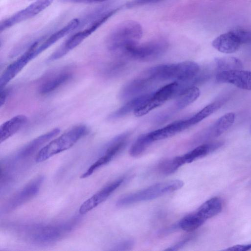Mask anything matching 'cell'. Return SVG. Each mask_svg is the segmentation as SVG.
<instances>
[{
	"label": "cell",
	"instance_id": "6da1fadb",
	"mask_svg": "<svg viewBox=\"0 0 251 251\" xmlns=\"http://www.w3.org/2000/svg\"><path fill=\"white\" fill-rule=\"evenodd\" d=\"M75 220L58 224L35 225L22 229L24 238L30 243L38 246H48L55 243L72 231Z\"/></svg>",
	"mask_w": 251,
	"mask_h": 251
},
{
	"label": "cell",
	"instance_id": "7a4b0ae2",
	"mask_svg": "<svg viewBox=\"0 0 251 251\" xmlns=\"http://www.w3.org/2000/svg\"><path fill=\"white\" fill-rule=\"evenodd\" d=\"M200 66L193 61H184L176 64H163L147 70L142 74L153 83L169 80H184L197 75Z\"/></svg>",
	"mask_w": 251,
	"mask_h": 251
},
{
	"label": "cell",
	"instance_id": "3957f363",
	"mask_svg": "<svg viewBox=\"0 0 251 251\" xmlns=\"http://www.w3.org/2000/svg\"><path fill=\"white\" fill-rule=\"evenodd\" d=\"M143 34L141 25L128 20L118 25L111 32L107 40L109 50L119 57L127 47L138 43Z\"/></svg>",
	"mask_w": 251,
	"mask_h": 251
},
{
	"label": "cell",
	"instance_id": "277c9868",
	"mask_svg": "<svg viewBox=\"0 0 251 251\" xmlns=\"http://www.w3.org/2000/svg\"><path fill=\"white\" fill-rule=\"evenodd\" d=\"M87 131L86 126L83 125L73 127L43 147L37 154L35 161L38 163L44 161L70 149L83 137Z\"/></svg>",
	"mask_w": 251,
	"mask_h": 251
},
{
	"label": "cell",
	"instance_id": "5b68a950",
	"mask_svg": "<svg viewBox=\"0 0 251 251\" xmlns=\"http://www.w3.org/2000/svg\"><path fill=\"white\" fill-rule=\"evenodd\" d=\"M184 183L176 179L159 182L119 199L116 205L125 206L138 202L152 200L180 189Z\"/></svg>",
	"mask_w": 251,
	"mask_h": 251
},
{
	"label": "cell",
	"instance_id": "8992f818",
	"mask_svg": "<svg viewBox=\"0 0 251 251\" xmlns=\"http://www.w3.org/2000/svg\"><path fill=\"white\" fill-rule=\"evenodd\" d=\"M168 47L169 43L166 39L157 38L142 44L137 43L129 46L122 52L119 58L139 61H151L161 56Z\"/></svg>",
	"mask_w": 251,
	"mask_h": 251
},
{
	"label": "cell",
	"instance_id": "52a82bcc",
	"mask_svg": "<svg viewBox=\"0 0 251 251\" xmlns=\"http://www.w3.org/2000/svg\"><path fill=\"white\" fill-rule=\"evenodd\" d=\"M117 12V10L116 9L106 11L93 22L88 27L71 36L58 50L51 54L49 57V60H55L65 55L69 51L78 46Z\"/></svg>",
	"mask_w": 251,
	"mask_h": 251
},
{
	"label": "cell",
	"instance_id": "ba28073f",
	"mask_svg": "<svg viewBox=\"0 0 251 251\" xmlns=\"http://www.w3.org/2000/svg\"><path fill=\"white\" fill-rule=\"evenodd\" d=\"M44 179L43 176H40L16 192L6 201L1 208V212H11L34 198L38 193Z\"/></svg>",
	"mask_w": 251,
	"mask_h": 251
},
{
	"label": "cell",
	"instance_id": "9c48e42d",
	"mask_svg": "<svg viewBox=\"0 0 251 251\" xmlns=\"http://www.w3.org/2000/svg\"><path fill=\"white\" fill-rule=\"evenodd\" d=\"M53 1V0H36L25 8L1 21L0 23V31L2 32L18 23L34 17L50 6Z\"/></svg>",
	"mask_w": 251,
	"mask_h": 251
},
{
	"label": "cell",
	"instance_id": "30bf717a",
	"mask_svg": "<svg viewBox=\"0 0 251 251\" xmlns=\"http://www.w3.org/2000/svg\"><path fill=\"white\" fill-rule=\"evenodd\" d=\"M176 85L175 81L164 86L154 93L134 111L137 117L144 116L151 110L162 105L168 100L175 98Z\"/></svg>",
	"mask_w": 251,
	"mask_h": 251
},
{
	"label": "cell",
	"instance_id": "8fae6325",
	"mask_svg": "<svg viewBox=\"0 0 251 251\" xmlns=\"http://www.w3.org/2000/svg\"><path fill=\"white\" fill-rule=\"evenodd\" d=\"M35 42L18 58L11 63L4 70L0 78V89L5 86L33 58L37 56L36 50L39 45Z\"/></svg>",
	"mask_w": 251,
	"mask_h": 251
},
{
	"label": "cell",
	"instance_id": "7c38bea8",
	"mask_svg": "<svg viewBox=\"0 0 251 251\" xmlns=\"http://www.w3.org/2000/svg\"><path fill=\"white\" fill-rule=\"evenodd\" d=\"M235 117L234 113L232 112L225 114L197 135L195 141L203 142L220 136L233 125Z\"/></svg>",
	"mask_w": 251,
	"mask_h": 251
},
{
	"label": "cell",
	"instance_id": "4fadbf2b",
	"mask_svg": "<svg viewBox=\"0 0 251 251\" xmlns=\"http://www.w3.org/2000/svg\"><path fill=\"white\" fill-rule=\"evenodd\" d=\"M216 80L219 83H229L236 87L251 91V72L242 69L219 72Z\"/></svg>",
	"mask_w": 251,
	"mask_h": 251
},
{
	"label": "cell",
	"instance_id": "5bb4252c",
	"mask_svg": "<svg viewBox=\"0 0 251 251\" xmlns=\"http://www.w3.org/2000/svg\"><path fill=\"white\" fill-rule=\"evenodd\" d=\"M59 128L52 130L35 138L21 148L14 156L9 160L16 163L18 161L27 159L32 156L42 146L59 133Z\"/></svg>",
	"mask_w": 251,
	"mask_h": 251
},
{
	"label": "cell",
	"instance_id": "9a60e30c",
	"mask_svg": "<svg viewBox=\"0 0 251 251\" xmlns=\"http://www.w3.org/2000/svg\"><path fill=\"white\" fill-rule=\"evenodd\" d=\"M124 181V178H119L105 186L82 203L79 209V213L85 214L105 201Z\"/></svg>",
	"mask_w": 251,
	"mask_h": 251
},
{
	"label": "cell",
	"instance_id": "2e32d148",
	"mask_svg": "<svg viewBox=\"0 0 251 251\" xmlns=\"http://www.w3.org/2000/svg\"><path fill=\"white\" fill-rule=\"evenodd\" d=\"M200 90L196 86L190 87L176 97L173 105L161 112L163 118L167 121L176 112L179 111L195 101L200 96Z\"/></svg>",
	"mask_w": 251,
	"mask_h": 251
},
{
	"label": "cell",
	"instance_id": "e0dca14e",
	"mask_svg": "<svg viewBox=\"0 0 251 251\" xmlns=\"http://www.w3.org/2000/svg\"><path fill=\"white\" fill-rule=\"evenodd\" d=\"M212 45L220 52L231 53L238 50L242 43L238 36L231 30L216 37L213 41Z\"/></svg>",
	"mask_w": 251,
	"mask_h": 251
},
{
	"label": "cell",
	"instance_id": "ac0fdd59",
	"mask_svg": "<svg viewBox=\"0 0 251 251\" xmlns=\"http://www.w3.org/2000/svg\"><path fill=\"white\" fill-rule=\"evenodd\" d=\"M152 84L148 78L142 74L124 86L121 91L120 96L122 99L130 98L144 92Z\"/></svg>",
	"mask_w": 251,
	"mask_h": 251
},
{
	"label": "cell",
	"instance_id": "d6986e66",
	"mask_svg": "<svg viewBox=\"0 0 251 251\" xmlns=\"http://www.w3.org/2000/svg\"><path fill=\"white\" fill-rule=\"evenodd\" d=\"M187 119L175 121L166 126L149 132L153 142L171 137L189 128Z\"/></svg>",
	"mask_w": 251,
	"mask_h": 251
},
{
	"label": "cell",
	"instance_id": "ffe728a7",
	"mask_svg": "<svg viewBox=\"0 0 251 251\" xmlns=\"http://www.w3.org/2000/svg\"><path fill=\"white\" fill-rule=\"evenodd\" d=\"M79 24L80 20L78 19H73L64 26L52 34L42 44L40 45L39 44L36 50L37 56L41 52L48 49L60 39L76 28Z\"/></svg>",
	"mask_w": 251,
	"mask_h": 251
},
{
	"label": "cell",
	"instance_id": "44dd1931",
	"mask_svg": "<svg viewBox=\"0 0 251 251\" xmlns=\"http://www.w3.org/2000/svg\"><path fill=\"white\" fill-rule=\"evenodd\" d=\"M27 120L25 115H18L3 123L0 127V143L15 134L25 124Z\"/></svg>",
	"mask_w": 251,
	"mask_h": 251
},
{
	"label": "cell",
	"instance_id": "7402d4cb",
	"mask_svg": "<svg viewBox=\"0 0 251 251\" xmlns=\"http://www.w3.org/2000/svg\"><path fill=\"white\" fill-rule=\"evenodd\" d=\"M223 145V142L221 141L204 143L181 156L185 164L191 163L214 151Z\"/></svg>",
	"mask_w": 251,
	"mask_h": 251
},
{
	"label": "cell",
	"instance_id": "603a6c76",
	"mask_svg": "<svg viewBox=\"0 0 251 251\" xmlns=\"http://www.w3.org/2000/svg\"><path fill=\"white\" fill-rule=\"evenodd\" d=\"M71 77L72 74L70 72H60L50 76L42 83L39 87V91L42 95L50 94L64 84Z\"/></svg>",
	"mask_w": 251,
	"mask_h": 251
},
{
	"label": "cell",
	"instance_id": "cb8c5ba5",
	"mask_svg": "<svg viewBox=\"0 0 251 251\" xmlns=\"http://www.w3.org/2000/svg\"><path fill=\"white\" fill-rule=\"evenodd\" d=\"M223 208L222 200L217 197L212 198L202 203L196 212L205 221L218 215Z\"/></svg>",
	"mask_w": 251,
	"mask_h": 251
},
{
	"label": "cell",
	"instance_id": "d4e9b609",
	"mask_svg": "<svg viewBox=\"0 0 251 251\" xmlns=\"http://www.w3.org/2000/svg\"><path fill=\"white\" fill-rule=\"evenodd\" d=\"M151 95V94H143L134 98L109 115V119L113 120L120 118L131 111H134L141 105Z\"/></svg>",
	"mask_w": 251,
	"mask_h": 251
},
{
	"label": "cell",
	"instance_id": "484cf974",
	"mask_svg": "<svg viewBox=\"0 0 251 251\" xmlns=\"http://www.w3.org/2000/svg\"><path fill=\"white\" fill-rule=\"evenodd\" d=\"M225 99L219 100L209 104L193 116L188 118L190 127L199 123L220 108L225 103Z\"/></svg>",
	"mask_w": 251,
	"mask_h": 251
},
{
	"label": "cell",
	"instance_id": "4316f807",
	"mask_svg": "<svg viewBox=\"0 0 251 251\" xmlns=\"http://www.w3.org/2000/svg\"><path fill=\"white\" fill-rule=\"evenodd\" d=\"M205 221L196 211L182 218L177 226L182 230L190 232L200 227Z\"/></svg>",
	"mask_w": 251,
	"mask_h": 251
},
{
	"label": "cell",
	"instance_id": "83f0119b",
	"mask_svg": "<svg viewBox=\"0 0 251 251\" xmlns=\"http://www.w3.org/2000/svg\"><path fill=\"white\" fill-rule=\"evenodd\" d=\"M184 164L182 156H178L161 161L158 164L157 169L162 174L167 175L175 172Z\"/></svg>",
	"mask_w": 251,
	"mask_h": 251
},
{
	"label": "cell",
	"instance_id": "f1b7e54d",
	"mask_svg": "<svg viewBox=\"0 0 251 251\" xmlns=\"http://www.w3.org/2000/svg\"><path fill=\"white\" fill-rule=\"evenodd\" d=\"M152 142L149 132L140 135L131 147L130 155L132 157L140 155Z\"/></svg>",
	"mask_w": 251,
	"mask_h": 251
},
{
	"label": "cell",
	"instance_id": "f546056e",
	"mask_svg": "<svg viewBox=\"0 0 251 251\" xmlns=\"http://www.w3.org/2000/svg\"><path fill=\"white\" fill-rule=\"evenodd\" d=\"M215 63L219 72L242 69L241 61L234 57H224L216 58Z\"/></svg>",
	"mask_w": 251,
	"mask_h": 251
},
{
	"label": "cell",
	"instance_id": "4dcf8cb0",
	"mask_svg": "<svg viewBox=\"0 0 251 251\" xmlns=\"http://www.w3.org/2000/svg\"><path fill=\"white\" fill-rule=\"evenodd\" d=\"M127 66L126 59L121 58L109 63L104 70V74L108 76H115L123 73Z\"/></svg>",
	"mask_w": 251,
	"mask_h": 251
},
{
	"label": "cell",
	"instance_id": "1f68e13d",
	"mask_svg": "<svg viewBox=\"0 0 251 251\" xmlns=\"http://www.w3.org/2000/svg\"><path fill=\"white\" fill-rule=\"evenodd\" d=\"M232 30L239 38L242 44L251 43V29L235 28Z\"/></svg>",
	"mask_w": 251,
	"mask_h": 251
},
{
	"label": "cell",
	"instance_id": "d6a6232c",
	"mask_svg": "<svg viewBox=\"0 0 251 251\" xmlns=\"http://www.w3.org/2000/svg\"><path fill=\"white\" fill-rule=\"evenodd\" d=\"M134 245L132 240H125L116 243L113 247L112 250L126 251L130 250Z\"/></svg>",
	"mask_w": 251,
	"mask_h": 251
},
{
	"label": "cell",
	"instance_id": "836d02e7",
	"mask_svg": "<svg viewBox=\"0 0 251 251\" xmlns=\"http://www.w3.org/2000/svg\"><path fill=\"white\" fill-rule=\"evenodd\" d=\"M164 0H132L126 4L127 7H133L142 5L155 3Z\"/></svg>",
	"mask_w": 251,
	"mask_h": 251
},
{
	"label": "cell",
	"instance_id": "e575fe53",
	"mask_svg": "<svg viewBox=\"0 0 251 251\" xmlns=\"http://www.w3.org/2000/svg\"><path fill=\"white\" fill-rule=\"evenodd\" d=\"M251 250V244H248L246 245H236L227 248L224 251H246Z\"/></svg>",
	"mask_w": 251,
	"mask_h": 251
},
{
	"label": "cell",
	"instance_id": "d590c367",
	"mask_svg": "<svg viewBox=\"0 0 251 251\" xmlns=\"http://www.w3.org/2000/svg\"><path fill=\"white\" fill-rule=\"evenodd\" d=\"M192 239V236L186 238L184 239L183 240L180 241L178 243H176V245L169 247L166 250L167 251H177L183 247L187 243L189 242Z\"/></svg>",
	"mask_w": 251,
	"mask_h": 251
},
{
	"label": "cell",
	"instance_id": "8d00e7d4",
	"mask_svg": "<svg viewBox=\"0 0 251 251\" xmlns=\"http://www.w3.org/2000/svg\"><path fill=\"white\" fill-rule=\"evenodd\" d=\"M107 0H60L63 2L73 3H91L100 2L106 1Z\"/></svg>",
	"mask_w": 251,
	"mask_h": 251
},
{
	"label": "cell",
	"instance_id": "74e56055",
	"mask_svg": "<svg viewBox=\"0 0 251 251\" xmlns=\"http://www.w3.org/2000/svg\"><path fill=\"white\" fill-rule=\"evenodd\" d=\"M8 95V91L4 89L0 90V107L5 103Z\"/></svg>",
	"mask_w": 251,
	"mask_h": 251
}]
</instances>
